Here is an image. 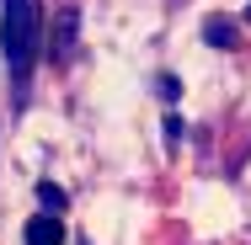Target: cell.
Instances as JSON below:
<instances>
[{"mask_svg": "<svg viewBox=\"0 0 251 245\" xmlns=\"http://www.w3.org/2000/svg\"><path fill=\"white\" fill-rule=\"evenodd\" d=\"M22 240H27V245H64V224H59V213H38V219H27Z\"/></svg>", "mask_w": 251, "mask_h": 245, "instance_id": "7a4b0ae2", "label": "cell"}, {"mask_svg": "<svg viewBox=\"0 0 251 245\" xmlns=\"http://www.w3.org/2000/svg\"><path fill=\"white\" fill-rule=\"evenodd\" d=\"M203 43H214V48H235V43H241V32H235V22H230V16H208Z\"/></svg>", "mask_w": 251, "mask_h": 245, "instance_id": "3957f363", "label": "cell"}, {"mask_svg": "<svg viewBox=\"0 0 251 245\" xmlns=\"http://www.w3.org/2000/svg\"><path fill=\"white\" fill-rule=\"evenodd\" d=\"M246 16H251V5H246Z\"/></svg>", "mask_w": 251, "mask_h": 245, "instance_id": "8992f818", "label": "cell"}, {"mask_svg": "<svg viewBox=\"0 0 251 245\" xmlns=\"http://www.w3.org/2000/svg\"><path fill=\"white\" fill-rule=\"evenodd\" d=\"M0 53L16 101L32 86V64L43 53V0H0Z\"/></svg>", "mask_w": 251, "mask_h": 245, "instance_id": "6da1fadb", "label": "cell"}, {"mask_svg": "<svg viewBox=\"0 0 251 245\" xmlns=\"http://www.w3.org/2000/svg\"><path fill=\"white\" fill-rule=\"evenodd\" d=\"M75 27H80V11H75V5H64V11H59V43H53L59 59H70V53H75Z\"/></svg>", "mask_w": 251, "mask_h": 245, "instance_id": "277c9868", "label": "cell"}, {"mask_svg": "<svg viewBox=\"0 0 251 245\" xmlns=\"http://www.w3.org/2000/svg\"><path fill=\"white\" fill-rule=\"evenodd\" d=\"M38 202H43V213H59V208H64V202H70V197L59 192V187H53V181H43V187H38Z\"/></svg>", "mask_w": 251, "mask_h": 245, "instance_id": "5b68a950", "label": "cell"}]
</instances>
